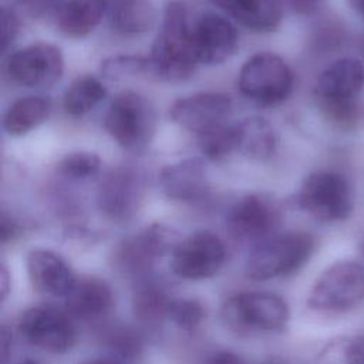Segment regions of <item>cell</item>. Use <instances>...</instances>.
Returning <instances> with one entry per match:
<instances>
[{
  "label": "cell",
  "instance_id": "2",
  "mask_svg": "<svg viewBox=\"0 0 364 364\" xmlns=\"http://www.w3.org/2000/svg\"><path fill=\"white\" fill-rule=\"evenodd\" d=\"M220 314L223 323L242 336L280 333L290 318L287 303L269 291L237 293L223 303Z\"/></svg>",
  "mask_w": 364,
  "mask_h": 364
},
{
  "label": "cell",
  "instance_id": "13",
  "mask_svg": "<svg viewBox=\"0 0 364 364\" xmlns=\"http://www.w3.org/2000/svg\"><path fill=\"white\" fill-rule=\"evenodd\" d=\"M64 71V58L58 47L37 43L27 46L9 57L10 78L28 88H48L60 81Z\"/></svg>",
  "mask_w": 364,
  "mask_h": 364
},
{
  "label": "cell",
  "instance_id": "42",
  "mask_svg": "<svg viewBox=\"0 0 364 364\" xmlns=\"http://www.w3.org/2000/svg\"><path fill=\"white\" fill-rule=\"evenodd\" d=\"M216 1H218V0H212V3H213V4H215V3H216Z\"/></svg>",
  "mask_w": 364,
  "mask_h": 364
},
{
  "label": "cell",
  "instance_id": "4",
  "mask_svg": "<svg viewBox=\"0 0 364 364\" xmlns=\"http://www.w3.org/2000/svg\"><path fill=\"white\" fill-rule=\"evenodd\" d=\"M364 88V65L351 57L331 63L318 77L316 98L330 121L348 125L355 119V98Z\"/></svg>",
  "mask_w": 364,
  "mask_h": 364
},
{
  "label": "cell",
  "instance_id": "7",
  "mask_svg": "<svg viewBox=\"0 0 364 364\" xmlns=\"http://www.w3.org/2000/svg\"><path fill=\"white\" fill-rule=\"evenodd\" d=\"M297 205L320 222L347 219L354 206L350 183L337 172L318 171L310 173L297 192Z\"/></svg>",
  "mask_w": 364,
  "mask_h": 364
},
{
  "label": "cell",
  "instance_id": "29",
  "mask_svg": "<svg viewBox=\"0 0 364 364\" xmlns=\"http://www.w3.org/2000/svg\"><path fill=\"white\" fill-rule=\"evenodd\" d=\"M101 161L94 152H71L58 162V172L73 181H84L100 172Z\"/></svg>",
  "mask_w": 364,
  "mask_h": 364
},
{
  "label": "cell",
  "instance_id": "32",
  "mask_svg": "<svg viewBox=\"0 0 364 364\" xmlns=\"http://www.w3.org/2000/svg\"><path fill=\"white\" fill-rule=\"evenodd\" d=\"M65 0H17L20 11L31 18H43L57 16Z\"/></svg>",
  "mask_w": 364,
  "mask_h": 364
},
{
  "label": "cell",
  "instance_id": "39",
  "mask_svg": "<svg viewBox=\"0 0 364 364\" xmlns=\"http://www.w3.org/2000/svg\"><path fill=\"white\" fill-rule=\"evenodd\" d=\"M350 7L360 16L364 18V0H347Z\"/></svg>",
  "mask_w": 364,
  "mask_h": 364
},
{
  "label": "cell",
  "instance_id": "16",
  "mask_svg": "<svg viewBox=\"0 0 364 364\" xmlns=\"http://www.w3.org/2000/svg\"><path fill=\"white\" fill-rule=\"evenodd\" d=\"M232 111V100L220 92H198L178 100L169 114L179 127L198 134L225 124Z\"/></svg>",
  "mask_w": 364,
  "mask_h": 364
},
{
  "label": "cell",
  "instance_id": "1",
  "mask_svg": "<svg viewBox=\"0 0 364 364\" xmlns=\"http://www.w3.org/2000/svg\"><path fill=\"white\" fill-rule=\"evenodd\" d=\"M148 58L151 73L164 81L181 82L195 74L199 61L193 50L188 9L183 3L172 1L166 6Z\"/></svg>",
  "mask_w": 364,
  "mask_h": 364
},
{
  "label": "cell",
  "instance_id": "36",
  "mask_svg": "<svg viewBox=\"0 0 364 364\" xmlns=\"http://www.w3.org/2000/svg\"><path fill=\"white\" fill-rule=\"evenodd\" d=\"M17 230H18L17 225L11 219H9L6 213H3V216H1V240H3V243L13 239L16 236Z\"/></svg>",
  "mask_w": 364,
  "mask_h": 364
},
{
  "label": "cell",
  "instance_id": "23",
  "mask_svg": "<svg viewBox=\"0 0 364 364\" xmlns=\"http://www.w3.org/2000/svg\"><path fill=\"white\" fill-rule=\"evenodd\" d=\"M51 111V100L28 95L14 101L3 117V128L11 136H21L43 124Z\"/></svg>",
  "mask_w": 364,
  "mask_h": 364
},
{
  "label": "cell",
  "instance_id": "28",
  "mask_svg": "<svg viewBox=\"0 0 364 364\" xmlns=\"http://www.w3.org/2000/svg\"><path fill=\"white\" fill-rule=\"evenodd\" d=\"M199 148L202 154L210 161H222L229 156L236 146L235 125L220 124L199 134Z\"/></svg>",
  "mask_w": 364,
  "mask_h": 364
},
{
  "label": "cell",
  "instance_id": "40",
  "mask_svg": "<svg viewBox=\"0 0 364 364\" xmlns=\"http://www.w3.org/2000/svg\"><path fill=\"white\" fill-rule=\"evenodd\" d=\"M18 364H41V363L34 361V360H26V361H21V363H18Z\"/></svg>",
  "mask_w": 364,
  "mask_h": 364
},
{
  "label": "cell",
  "instance_id": "9",
  "mask_svg": "<svg viewBox=\"0 0 364 364\" xmlns=\"http://www.w3.org/2000/svg\"><path fill=\"white\" fill-rule=\"evenodd\" d=\"M17 328L31 346L48 353H67L77 341L71 316L51 306H34L24 310Z\"/></svg>",
  "mask_w": 364,
  "mask_h": 364
},
{
  "label": "cell",
  "instance_id": "15",
  "mask_svg": "<svg viewBox=\"0 0 364 364\" xmlns=\"http://www.w3.org/2000/svg\"><path fill=\"white\" fill-rule=\"evenodd\" d=\"M192 43L198 61L215 65L232 57L237 48L239 37L228 18L206 13L192 27Z\"/></svg>",
  "mask_w": 364,
  "mask_h": 364
},
{
  "label": "cell",
  "instance_id": "14",
  "mask_svg": "<svg viewBox=\"0 0 364 364\" xmlns=\"http://www.w3.org/2000/svg\"><path fill=\"white\" fill-rule=\"evenodd\" d=\"M280 225L277 205L264 195H247L237 200L228 215L230 233L247 243L259 245L276 235Z\"/></svg>",
  "mask_w": 364,
  "mask_h": 364
},
{
  "label": "cell",
  "instance_id": "38",
  "mask_svg": "<svg viewBox=\"0 0 364 364\" xmlns=\"http://www.w3.org/2000/svg\"><path fill=\"white\" fill-rule=\"evenodd\" d=\"M81 364H121V363L108 357H97V358H90Z\"/></svg>",
  "mask_w": 364,
  "mask_h": 364
},
{
  "label": "cell",
  "instance_id": "19",
  "mask_svg": "<svg viewBox=\"0 0 364 364\" xmlns=\"http://www.w3.org/2000/svg\"><path fill=\"white\" fill-rule=\"evenodd\" d=\"M165 195L175 200H196L208 191L206 169L199 158H188L165 166L159 173Z\"/></svg>",
  "mask_w": 364,
  "mask_h": 364
},
{
  "label": "cell",
  "instance_id": "17",
  "mask_svg": "<svg viewBox=\"0 0 364 364\" xmlns=\"http://www.w3.org/2000/svg\"><path fill=\"white\" fill-rule=\"evenodd\" d=\"M27 273L33 287L46 296L65 297L77 282L68 262L50 249H31L26 259Z\"/></svg>",
  "mask_w": 364,
  "mask_h": 364
},
{
  "label": "cell",
  "instance_id": "31",
  "mask_svg": "<svg viewBox=\"0 0 364 364\" xmlns=\"http://www.w3.org/2000/svg\"><path fill=\"white\" fill-rule=\"evenodd\" d=\"M145 71H151L149 58L141 55H115L101 64V73L108 80H124Z\"/></svg>",
  "mask_w": 364,
  "mask_h": 364
},
{
  "label": "cell",
  "instance_id": "11",
  "mask_svg": "<svg viewBox=\"0 0 364 364\" xmlns=\"http://www.w3.org/2000/svg\"><path fill=\"white\" fill-rule=\"evenodd\" d=\"M176 233L161 223H154L125 237L114 249V264L127 274H141L166 252L176 246Z\"/></svg>",
  "mask_w": 364,
  "mask_h": 364
},
{
  "label": "cell",
  "instance_id": "8",
  "mask_svg": "<svg viewBox=\"0 0 364 364\" xmlns=\"http://www.w3.org/2000/svg\"><path fill=\"white\" fill-rule=\"evenodd\" d=\"M239 88L255 102L274 105L290 95L293 73L282 57L273 53H257L243 64L239 73Z\"/></svg>",
  "mask_w": 364,
  "mask_h": 364
},
{
  "label": "cell",
  "instance_id": "34",
  "mask_svg": "<svg viewBox=\"0 0 364 364\" xmlns=\"http://www.w3.org/2000/svg\"><path fill=\"white\" fill-rule=\"evenodd\" d=\"M284 3L289 9H291L294 13L301 16H310L317 13L327 0H280Z\"/></svg>",
  "mask_w": 364,
  "mask_h": 364
},
{
  "label": "cell",
  "instance_id": "24",
  "mask_svg": "<svg viewBox=\"0 0 364 364\" xmlns=\"http://www.w3.org/2000/svg\"><path fill=\"white\" fill-rule=\"evenodd\" d=\"M156 20V11L149 0H115L111 6V26L122 34L148 31Z\"/></svg>",
  "mask_w": 364,
  "mask_h": 364
},
{
  "label": "cell",
  "instance_id": "41",
  "mask_svg": "<svg viewBox=\"0 0 364 364\" xmlns=\"http://www.w3.org/2000/svg\"><path fill=\"white\" fill-rule=\"evenodd\" d=\"M361 253H363V255H364V240H363V242H361Z\"/></svg>",
  "mask_w": 364,
  "mask_h": 364
},
{
  "label": "cell",
  "instance_id": "22",
  "mask_svg": "<svg viewBox=\"0 0 364 364\" xmlns=\"http://www.w3.org/2000/svg\"><path fill=\"white\" fill-rule=\"evenodd\" d=\"M107 0H65L57 13L58 28L70 37L90 34L101 21Z\"/></svg>",
  "mask_w": 364,
  "mask_h": 364
},
{
  "label": "cell",
  "instance_id": "25",
  "mask_svg": "<svg viewBox=\"0 0 364 364\" xmlns=\"http://www.w3.org/2000/svg\"><path fill=\"white\" fill-rule=\"evenodd\" d=\"M107 94L105 87L92 75L77 78L64 94V108L73 117L90 112Z\"/></svg>",
  "mask_w": 364,
  "mask_h": 364
},
{
  "label": "cell",
  "instance_id": "35",
  "mask_svg": "<svg viewBox=\"0 0 364 364\" xmlns=\"http://www.w3.org/2000/svg\"><path fill=\"white\" fill-rule=\"evenodd\" d=\"M206 364H253L252 361H249L247 358H245L243 355L240 354H236L233 351H228V350H223V351H216L213 353Z\"/></svg>",
  "mask_w": 364,
  "mask_h": 364
},
{
  "label": "cell",
  "instance_id": "12",
  "mask_svg": "<svg viewBox=\"0 0 364 364\" xmlns=\"http://www.w3.org/2000/svg\"><path fill=\"white\" fill-rule=\"evenodd\" d=\"M144 193V175L135 168L118 166L109 171L100 182L97 203L108 219L125 222L138 212Z\"/></svg>",
  "mask_w": 364,
  "mask_h": 364
},
{
  "label": "cell",
  "instance_id": "26",
  "mask_svg": "<svg viewBox=\"0 0 364 364\" xmlns=\"http://www.w3.org/2000/svg\"><path fill=\"white\" fill-rule=\"evenodd\" d=\"M316 364H364V331L328 340Z\"/></svg>",
  "mask_w": 364,
  "mask_h": 364
},
{
  "label": "cell",
  "instance_id": "5",
  "mask_svg": "<svg viewBox=\"0 0 364 364\" xmlns=\"http://www.w3.org/2000/svg\"><path fill=\"white\" fill-rule=\"evenodd\" d=\"M364 303V264L340 260L328 266L313 283L307 306L320 314L348 313Z\"/></svg>",
  "mask_w": 364,
  "mask_h": 364
},
{
  "label": "cell",
  "instance_id": "6",
  "mask_svg": "<svg viewBox=\"0 0 364 364\" xmlns=\"http://www.w3.org/2000/svg\"><path fill=\"white\" fill-rule=\"evenodd\" d=\"M104 125L124 149L144 152L154 138L156 114L144 95L127 91L117 95L111 102Z\"/></svg>",
  "mask_w": 364,
  "mask_h": 364
},
{
  "label": "cell",
  "instance_id": "33",
  "mask_svg": "<svg viewBox=\"0 0 364 364\" xmlns=\"http://www.w3.org/2000/svg\"><path fill=\"white\" fill-rule=\"evenodd\" d=\"M18 33V20L11 9H1V50L6 51Z\"/></svg>",
  "mask_w": 364,
  "mask_h": 364
},
{
  "label": "cell",
  "instance_id": "10",
  "mask_svg": "<svg viewBox=\"0 0 364 364\" xmlns=\"http://www.w3.org/2000/svg\"><path fill=\"white\" fill-rule=\"evenodd\" d=\"M226 249L212 232L199 230L178 242L171 252L172 272L185 280H203L215 276L223 266Z\"/></svg>",
  "mask_w": 364,
  "mask_h": 364
},
{
  "label": "cell",
  "instance_id": "21",
  "mask_svg": "<svg viewBox=\"0 0 364 364\" xmlns=\"http://www.w3.org/2000/svg\"><path fill=\"white\" fill-rule=\"evenodd\" d=\"M237 151L256 161L270 158L277 145L274 128L262 117H247L235 124Z\"/></svg>",
  "mask_w": 364,
  "mask_h": 364
},
{
  "label": "cell",
  "instance_id": "3",
  "mask_svg": "<svg viewBox=\"0 0 364 364\" xmlns=\"http://www.w3.org/2000/svg\"><path fill=\"white\" fill-rule=\"evenodd\" d=\"M314 237L307 232L276 233L256 245L246 262V276L264 282L301 269L314 252Z\"/></svg>",
  "mask_w": 364,
  "mask_h": 364
},
{
  "label": "cell",
  "instance_id": "27",
  "mask_svg": "<svg viewBox=\"0 0 364 364\" xmlns=\"http://www.w3.org/2000/svg\"><path fill=\"white\" fill-rule=\"evenodd\" d=\"M172 300L161 286L146 282L134 294V313L141 321L156 323L168 317Z\"/></svg>",
  "mask_w": 364,
  "mask_h": 364
},
{
  "label": "cell",
  "instance_id": "37",
  "mask_svg": "<svg viewBox=\"0 0 364 364\" xmlns=\"http://www.w3.org/2000/svg\"><path fill=\"white\" fill-rule=\"evenodd\" d=\"M0 274H1V280H0V283H1V300L4 301V299L7 297V294H9V287H10V279H9V272H7V269L3 266L1 267V272H0Z\"/></svg>",
  "mask_w": 364,
  "mask_h": 364
},
{
  "label": "cell",
  "instance_id": "20",
  "mask_svg": "<svg viewBox=\"0 0 364 364\" xmlns=\"http://www.w3.org/2000/svg\"><path fill=\"white\" fill-rule=\"evenodd\" d=\"M215 4L252 31H272L283 16L280 0H218Z\"/></svg>",
  "mask_w": 364,
  "mask_h": 364
},
{
  "label": "cell",
  "instance_id": "30",
  "mask_svg": "<svg viewBox=\"0 0 364 364\" xmlns=\"http://www.w3.org/2000/svg\"><path fill=\"white\" fill-rule=\"evenodd\" d=\"M168 318L186 333L195 331L205 318V309L196 299H175L171 303Z\"/></svg>",
  "mask_w": 364,
  "mask_h": 364
},
{
  "label": "cell",
  "instance_id": "18",
  "mask_svg": "<svg viewBox=\"0 0 364 364\" xmlns=\"http://www.w3.org/2000/svg\"><path fill=\"white\" fill-rule=\"evenodd\" d=\"M64 299L65 311L80 320L101 318L114 306L111 287L98 277H77V282Z\"/></svg>",
  "mask_w": 364,
  "mask_h": 364
}]
</instances>
